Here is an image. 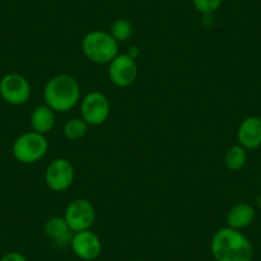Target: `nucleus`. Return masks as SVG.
I'll return each instance as SVG.
<instances>
[{"label": "nucleus", "mask_w": 261, "mask_h": 261, "mask_svg": "<svg viewBox=\"0 0 261 261\" xmlns=\"http://www.w3.org/2000/svg\"><path fill=\"white\" fill-rule=\"evenodd\" d=\"M85 57L96 64H109L119 54V42L105 31H90L81 42Z\"/></svg>", "instance_id": "3"}, {"label": "nucleus", "mask_w": 261, "mask_h": 261, "mask_svg": "<svg viewBox=\"0 0 261 261\" xmlns=\"http://www.w3.org/2000/svg\"><path fill=\"white\" fill-rule=\"evenodd\" d=\"M30 123H31L32 130L46 136L55 125V112L46 104L39 105L32 110Z\"/></svg>", "instance_id": "14"}, {"label": "nucleus", "mask_w": 261, "mask_h": 261, "mask_svg": "<svg viewBox=\"0 0 261 261\" xmlns=\"http://www.w3.org/2000/svg\"><path fill=\"white\" fill-rule=\"evenodd\" d=\"M44 100L55 113H67L81 100V87L73 76L60 73L51 77L44 87Z\"/></svg>", "instance_id": "2"}, {"label": "nucleus", "mask_w": 261, "mask_h": 261, "mask_svg": "<svg viewBox=\"0 0 261 261\" xmlns=\"http://www.w3.org/2000/svg\"><path fill=\"white\" fill-rule=\"evenodd\" d=\"M127 55H129L130 58H134V59H136L137 55H139V49H137L136 45H132V46L129 47V50H128V53H125Z\"/></svg>", "instance_id": "20"}, {"label": "nucleus", "mask_w": 261, "mask_h": 261, "mask_svg": "<svg viewBox=\"0 0 261 261\" xmlns=\"http://www.w3.org/2000/svg\"><path fill=\"white\" fill-rule=\"evenodd\" d=\"M0 261H29L26 256L21 252H16V251H12V252L6 253L0 257Z\"/></svg>", "instance_id": "19"}, {"label": "nucleus", "mask_w": 261, "mask_h": 261, "mask_svg": "<svg viewBox=\"0 0 261 261\" xmlns=\"http://www.w3.org/2000/svg\"><path fill=\"white\" fill-rule=\"evenodd\" d=\"M110 101L105 94L91 91L81 100V118L89 125H101L110 115Z\"/></svg>", "instance_id": "7"}, {"label": "nucleus", "mask_w": 261, "mask_h": 261, "mask_svg": "<svg viewBox=\"0 0 261 261\" xmlns=\"http://www.w3.org/2000/svg\"><path fill=\"white\" fill-rule=\"evenodd\" d=\"M45 183L55 192L67 191L74 180L73 164L68 159L58 158L51 160L45 170Z\"/></svg>", "instance_id": "8"}, {"label": "nucleus", "mask_w": 261, "mask_h": 261, "mask_svg": "<svg viewBox=\"0 0 261 261\" xmlns=\"http://www.w3.org/2000/svg\"><path fill=\"white\" fill-rule=\"evenodd\" d=\"M210 252L215 261H252L253 247L241 230L224 227L214 233Z\"/></svg>", "instance_id": "1"}, {"label": "nucleus", "mask_w": 261, "mask_h": 261, "mask_svg": "<svg viewBox=\"0 0 261 261\" xmlns=\"http://www.w3.org/2000/svg\"><path fill=\"white\" fill-rule=\"evenodd\" d=\"M44 232L57 247L64 248L69 246L73 232L63 217H51L45 222Z\"/></svg>", "instance_id": "12"}, {"label": "nucleus", "mask_w": 261, "mask_h": 261, "mask_svg": "<svg viewBox=\"0 0 261 261\" xmlns=\"http://www.w3.org/2000/svg\"><path fill=\"white\" fill-rule=\"evenodd\" d=\"M69 246L74 255L84 261L96 260L102 251V243L99 236L91 229L73 233Z\"/></svg>", "instance_id": "10"}, {"label": "nucleus", "mask_w": 261, "mask_h": 261, "mask_svg": "<svg viewBox=\"0 0 261 261\" xmlns=\"http://www.w3.org/2000/svg\"><path fill=\"white\" fill-rule=\"evenodd\" d=\"M130 261H141V260H130Z\"/></svg>", "instance_id": "22"}, {"label": "nucleus", "mask_w": 261, "mask_h": 261, "mask_svg": "<svg viewBox=\"0 0 261 261\" xmlns=\"http://www.w3.org/2000/svg\"><path fill=\"white\" fill-rule=\"evenodd\" d=\"M256 212L255 207L247 202H238L234 206L230 207L227 214V227L233 229L242 230L250 227L255 220Z\"/></svg>", "instance_id": "13"}, {"label": "nucleus", "mask_w": 261, "mask_h": 261, "mask_svg": "<svg viewBox=\"0 0 261 261\" xmlns=\"http://www.w3.org/2000/svg\"><path fill=\"white\" fill-rule=\"evenodd\" d=\"M109 34L114 37L117 42H125L134 35V26L125 18L115 19L110 26Z\"/></svg>", "instance_id": "17"}, {"label": "nucleus", "mask_w": 261, "mask_h": 261, "mask_svg": "<svg viewBox=\"0 0 261 261\" xmlns=\"http://www.w3.org/2000/svg\"><path fill=\"white\" fill-rule=\"evenodd\" d=\"M87 130H89V124L81 117L72 118L63 127V135L69 141H79L86 136Z\"/></svg>", "instance_id": "16"}, {"label": "nucleus", "mask_w": 261, "mask_h": 261, "mask_svg": "<svg viewBox=\"0 0 261 261\" xmlns=\"http://www.w3.org/2000/svg\"><path fill=\"white\" fill-rule=\"evenodd\" d=\"M238 145L246 150H255L261 146V118L251 115L241 122L237 129Z\"/></svg>", "instance_id": "11"}, {"label": "nucleus", "mask_w": 261, "mask_h": 261, "mask_svg": "<svg viewBox=\"0 0 261 261\" xmlns=\"http://www.w3.org/2000/svg\"><path fill=\"white\" fill-rule=\"evenodd\" d=\"M49 141L46 136L35 130L24 132L16 139L12 146V152L16 160L22 164H35L46 155Z\"/></svg>", "instance_id": "4"}, {"label": "nucleus", "mask_w": 261, "mask_h": 261, "mask_svg": "<svg viewBox=\"0 0 261 261\" xmlns=\"http://www.w3.org/2000/svg\"><path fill=\"white\" fill-rule=\"evenodd\" d=\"M31 84L19 73H8L0 80V96L8 104L19 107L31 97Z\"/></svg>", "instance_id": "6"}, {"label": "nucleus", "mask_w": 261, "mask_h": 261, "mask_svg": "<svg viewBox=\"0 0 261 261\" xmlns=\"http://www.w3.org/2000/svg\"><path fill=\"white\" fill-rule=\"evenodd\" d=\"M260 185H261V177H260Z\"/></svg>", "instance_id": "23"}, {"label": "nucleus", "mask_w": 261, "mask_h": 261, "mask_svg": "<svg viewBox=\"0 0 261 261\" xmlns=\"http://www.w3.org/2000/svg\"><path fill=\"white\" fill-rule=\"evenodd\" d=\"M247 162V150L241 145H234L227 151L224 156L225 167L232 172H238L242 169Z\"/></svg>", "instance_id": "15"}, {"label": "nucleus", "mask_w": 261, "mask_h": 261, "mask_svg": "<svg viewBox=\"0 0 261 261\" xmlns=\"http://www.w3.org/2000/svg\"><path fill=\"white\" fill-rule=\"evenodd\" d=\"M108 65V76L115 86L124 89L136 81L139 67L136 59L130 58L129 55L118 54Z\"/></svg>", "instance_id": "9"}, {"label": "nucleus", "mask_w": 261, "mask_h": 261, "mask_svg": "<svg viewBox=\"0 0 261 261\" xmlns=\"http://www.w3.org/2000/svg\"><path fill=\"white\" fill-rule=\"evenodd\" d=\"M256 202H257V205H258V206L261 207V193H260V195L257 196V197H256Z\"/></svg>", "instance_id": "21"}, {"label": "nucleus", "mask_w": 261, "mask_h": 261, "mask_svg": "<svg viewBox=\"0 0 261 261\" xmlns=\"http://www.w3.org/2000/svg\"><path fill=\"white\" fill-rule=\"evenodd\" d=\"M73 233L91 229L96 218V212L87 199H74L67 205L63 217Z\"/></svg>", "instance_id": "5"}, {"label": "nucleus", "mask_w": 261, "mask_h": 261, "mask_svg": "<svg viewBox=\"0 0 261 261\" xmlns=\"http://www.w3.org/2000/svg\"><path fill=\"white\" fill-rule=\"evenodd\" d=\"M223 0H192V6L202 16H212L222 7Z\"/></svg>", "instance_id": "18"}]
</instances>
